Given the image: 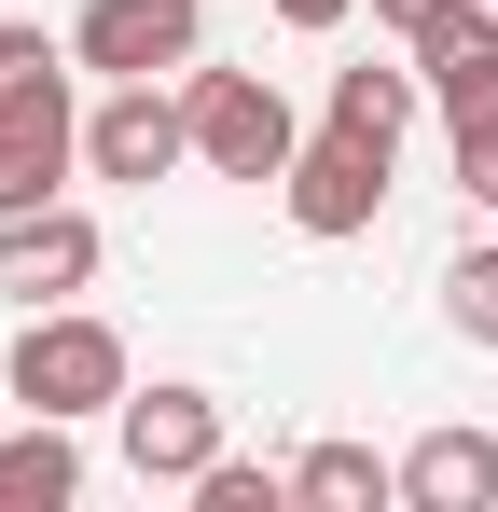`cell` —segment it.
I'll list each match as a JSON object with an SVG mask.
<instances>
[{
  "label": "cell",
  "instance_id": "obj_12",
  "mask_svg": "<svg viewBox=\"0 0 498 512\" xmlns=\"http://www.w3.org/2000/svg\"><path fill=\"white\" fill-rule=\"evenodd\" d=\"M415 70H332V125L346 139H374V153H402V125H415Z\"/></svg>",
  "mask_w": 498,
  "mask_h": 512
},
{
  "label": "cell",
  "instance_id": "obj_6",
  "mask_svg": "<svg viewBox=\"0 0 498 512\" xmlns=\"http://www.w3.org/2000/svg\"><path fill=\"white\" fill-rule=\"evenodd\" d=\"M180 153H194V111H180L166 84H111L97 111H83V167L97 180H166Z\"/></svg>",
  "mask_w": 498,
  "mask_h": 512
},
{
  "label": "cell",
  "instance_id": "obj_15",
  "mask_svg": "<svg viewBox=\"0 0 498 512\" xmlns=\"http://www.w3.org/2000/svg\"><path fill=\"white\" fill-rule=\"evenodd\" d=\"M194 499H208V512H277V499H291V471H249V457H208V471H194Z\"/></svg>",
  "mask_w": 498,
  "mask_h": 512
},
{
  "label": "cell",
  "instance_id": "obj_14",
  "mask_svg": "<svg viewBox=\"0 0 498 512\" xmlns=\"http://www.w3.org/2000/svg\"><path fill=\"white\" fill-rule=\"evenodd\" d=\"M443 319L471 346H498V250H457V277H443Z\"/></svg>",
  "mask_w": 498,
  "mask_h": 512
},
{
  "label": "cell",
  "instance_id": "obj_2",
  "mask_svg": "<svg viewBox=\"0 0 498 512\" xmlns=\"http://www.w3.org/2000/svg\"><path fill=\"white\" fill-rule=\"evenodd\" d=\"M180 111H194V153L222 180H291V153H305V139H291V97L263 84V70H208V56H194Z\"/></svg>",
  "mask_w": 498,
  "mask_h": 512
},
{
  "label": "cell",
  "instance_id": "obj_7",
  "mask_svg": "<svg viewBox=\"0 0 498 512\" xmlns=\"http://www.w3.org/2000/svg\"><path fill=\"white\" fill-rule=\"evenodd\" d=\"M415 84L443 97V125H498V0H457L415 42Z\"/></svg>",
  "mask_w": 498,
  "mask_h": 512
},
{
  "label": "cell",
  "instance_id": "obj_3",
  "mask_svg": "<svg viewBox=\"0 0 498 512\" xmlns=\"http://www.w3.org/2000/svg\"><path fill=\"white\" fill-rule=\"evenodd\" d=\"M70 153H83L70 70H28V84H0V222H14V208H56Z\"/></svg>",
  "mask_w": 498,
  "mask_h": 512
},
{
  "label": "cell",
  "instance_id": "obj_5",
  "mask_svg": "<svg viewBox=\"0 0 498 512\" xmlns=\"http://www.w3.org/2000/svg\"><path fill=\"white\" fill-rule=\"evenodd\" d=\"M277 194H291V222H305V236H374V208H388V153H374V139H346V125H319V139L291 153Z\"/></svg>",
  "mask_w": 498,
  "mask_h": 512
},
{
  "label": "cell",
  "instance_id": "obj_1",
  "mask_svg": "<svg viewBox=\"0 0 498 512\" xmlns=\"http://www.w3.org/2000/svg\"><path fill=\"white\" fill-rule=\"evenodd\" d=\"M14 402L28 416H125V333L83 305H42L14 333Z\"/></svg>",
  "mask_w": 498,
  "mask_h": 512
},
{
  "label": "cell",
  "instance_id": "obj_18",
  "mask_svg": "<svg viewBox=\"0 0 498 512\" xmlns=\"http://www.w3.org/2000/svg\"><path fill=\"white\" fill-rule=\"evenodd\" d=\"M374 14H388V28H402V42H429V28H443V14H457V0H374Z\"/></svg>",
  "mask_w": 498,
  "mask_h": 512
},
{
  "label": "cell",
  "instance_id": "obj_4",
  "mask_svg": "<svg viewBox=\"0 0 498 512\" xmlns=\"http://www.w3.org/2000/svg\"><path fill=\"white\" fill-rule=\"evenodd\" d=\"M70 56H83V70H111V84H166V70L208 56V14H194V0H83Z\"/></svg>",
  "mask_w": 498,
  "mask_h": 512
},
{
  "label": "cell",
  "instance_id": "obj_19",
  "mask_svg": "<svg viewBox=\"0 0 498 512\" xmlns=\"http://www.w3.org/2000/svg\"><path fill=\"white\" fill-rule=\"evenodd\" d=\"M277 14H291V28H346V0H277Z\"/></svg>",
  "mask_w": 498,
  "mask_h": 512
},
{
  "label": "cell",
  "instance_id": "obj_17",
  "mask_svg": "<svg viewBox=\"0 0 498 512\" xmlns=\"http://www.w3.org/2000/svg\"><path fill=\"white\" fill-rule=\"evenodd\" d=\"M28 70H70V56H56L42 28H0V84H28Z\"/></svg>",
  "mask_w": 498,
  "mask_h": 512
},
{
  "label": "cell",
  "instance_id": "obj_10",
  "mask_svg": "<svg viewBox=\"0 0 498 512\" xmlns=\"http://www.w3.org/2000/svg\"><path fill=\"white\" fill-rule=\"evenodd\" d=\"M402 499L415 512H485L498 499V429H429L402 457Z\"/></svg>",
  "mask_w": 498,
  "mask_h": 512
},
{
  "label": "cell",
  "instance_id": "obj_8",
  "mask_svg": "<svg viewBox=\"0 0 498 512\" xmlns=\"http://www.w3.org/2000/svg\"><path fill=\"white\" fill-rule=\"evenodd\" d=\"M83 277H97V222H83V208H14V222H0V291L70 305Z\"/></svg>",
  "mask_w": 498,
  "mask_h": 512
},
{
  "label": "cell",
  "instance_id": "obj_16",
  "mask_svg": "<svg viewBox=\"0 0 498 512\" xmlns=\"http://www.w3.org/2000/svg\"><path fill=\"white\" fill-rule=\"evenodd\" d=\"M457 194L498 208V125H457Z\"/></svg>",
  "mask_w": 498,
  "mask_h": 512
},
{
  "label": "cell",
  "instance_id": "obj_11",
  "mask_svg": "<svg viewBox=\"0 0 498 512\" xmlns=\"http://www.w3.org/2000/svg\"><path fill=\"white\" fill-rule=\"evenodd\" d=\"M56 499H83V443H70V416H28L0 443V512H56Z\"/></svg>",
  "mask_w": 498,
  "mask_h": 512
},
{
  "label": "cell",
  "instance_id": "obj_13",
  "mask_svg": "<svg viewBox=\"0 0 498 512\" xmlns=\"http://www.w3.org/2000/svg\"><path fill=\"white\" fill-rule=\"evenodd\" d=\"M291 499H332V512H360V499H402V471H388L374 443H319V457L291 471Z\"/></svg>",
  "mask_w": 498,
  "mask_h": 512
},
{
  "label": "cell",
  "instance_id": "obj_9",
  "mask_svg": "<svg viewBox=\"0 0 498 512\" xmlns=\"http://www.w3.org/2000/svg\"><path fill=\"white\" fill-rule=\"evenodd\" d=\"M222 457V402L208 388H153V402H125V471L139 485H194Z\"/></svg>",
  "mask_w": 498,
  "mask_h": 512
}]
</instances>
